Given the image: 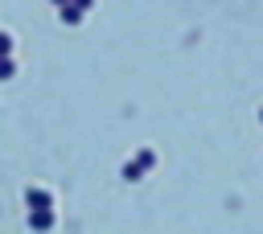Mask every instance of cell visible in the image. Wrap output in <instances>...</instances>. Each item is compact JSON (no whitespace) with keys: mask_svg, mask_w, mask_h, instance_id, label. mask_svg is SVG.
I'll return each instance as SVG.
<instances>
[{"mask_svg":"<svg viewBox=\"0 0 263 234\" xmlns=\"http://www.w3.org/2000/svg\"><path fill=\"white\" fill-rule=\"evenodd\" d=\"M29 206L33 210H49V193L45 189H29Z\"/></svg>","mask_w":263,"mask_h":234,"instance_id":"1","label":"cell"},{"mask_svg":"<svg viewBox=\"0 0 263 234\" xmlns=\"http://www.w3.org/2000/svg\"><path fill=\"white\" fill-rule=\"evenodd\" d=\"M49 222H54V218H49V210H37V214H33V226H49Z\"/></svg>","mask_w":263,"mask_h":234,"instance_id":"2","label":"cell"},{"mask_svg":"<svg viewBox=\"0 0 263 234\" xmlns=\"http://www.w3.org/2000/svg\"><path fill=\"white\" fill-rule=\"evenodd\" d=\"M12 74V62H0V78H8Z\"/></svg>","mask_w":263,"mask_h":234,"instance_id":"3","label":"cell"}]
</instances>
